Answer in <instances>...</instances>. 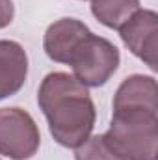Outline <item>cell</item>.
Masks as SVG:
<instances>
[{
    "label": "cell",
    "instance_id": "obj_11",
    "mask_svg": "<svg viewBox=\"0 0 158 160\" xmlns=\"http://www.w3.org/2000/svg\"><path fill=\"white\" fill-rule=\"evenodd\" d=\"M13 15H15L13 0H0V30L11 24Z\"/></svg>",
    "mask_w": 158,
    "mask_h": 160
},
{
    "label": "cell",
    "instance_id": "obj_6",
    "mask_svg": "<svg viewBox=\"0 0 158 160\" xmlns=\"http://www.w3.org/2000/svg\"><path fill=\"white\" fill-rule=\"evenodd\" d=\"M114 114H158V86L155 77H126L116 91Z\"/></svg>",
    "mask_w": 158,
    "mask_h": 160
},
{
    "label": "cell",
    "instance_id": "obj_8",
    "mask_svg": "<svg viewBox=\"0 0 158 160\" xmlns=\"http://www.w3.org/2000/svg\"><path fill=\"white\" fill-rule=\"evenodd\" d=\"M28 77V56L17 41L0 39V101L21 91Z\"/></svg>",
    "mask_w": 158,
    "mask_h": 160
},
{
    "label": "cell",
    "instance_id": "obj_2",
    "mask_svg": "<svg viewBox=\"0 0 158 160\" xmlns=\"http://www.w3.org/2000/svg\"><path fill=\"white\" fill-rule=\"evenodd\" d=\"M102 136L123 160H156L158 114H112Z\"/></svg>",
    "mask_w": 158,
    "mask_h": 160
},
{
    "label": "cell",
    "instance_id": "obj_3",
    "mask_svg": "<svg viewBox=\"0 0 158 160\" xmlns=\"http://www.w3.org/2000/svg\"><path fill=\"white\" fill-rule=\"evenodd\" d=\"M121 63L119 48L112 41L95 34H87L75 47L69 63L73 69V77L86 88L104 86L114 77Z\"/></svg>",
    "mask_w": 158,
    "mask_h": 160
},
{
    "label": "cell",
    "instance_id": "obj_4",
    "mask_svg": "<svg viewBox=\"0 0 158 160\" xmlns=\"http://www.w3.org/2000/svg\"><path fill=\"white\" fill-rule=\"evenodd\" d=\"M39 143V128L26 110L19 106L0 108V155L28 160L37 153Z\"/></svg>",
    "mask_w": 158,
    "mask_h": 160
},
{
    "label": "cell",
    "instance_id": "obj_1",
    "mask_svg": "<svg viewBox=\"0 0 158 160\" xmlns=\"http://www.w3.org/2000/svg\"><path fill=\"white\" fill-rule=\"evenodd\" d=\"M37 102L48 121L52 138L67 147L77 149L95 127L97 110L86 86L69 73H48L39 86Z\"/></svg>",
    "mask_w": 158,
    "mask_h": 160
},
{
    "label": "cell",
    "instance_id": "obj_7",
    "mask_svg": "<svg viewBox=\"0 0 158 160\" xmlns=\"http://www.w3.org/2000/svg\"><path fill=\"white\" fill-rule=\"evenodd\" d=\"M89 34V28L78 19H60L52 22L43 38V48L52 62L69 63V58L82 38Z\"/></svg>",
    "mask_w": 158,
    "mask_h": 160
},
{
    "label": "cell",
    "instance_id": "obj_5",
    "mask_svg": "<svg viewBox=\"0 0 158 160\" xmlns=\"http://www.w3.org/2000/svg\"><path fill=\"white\" fill-rule=\"evenodd\" d=\"M119 36L125 47L153 71H156L158 52V15L153 9H138L121 28Z\"/></svg>",
    "mask_w": 158,
    "mask_h": 160
},
{
    "label": "cell",
    "instance_id": "obj_10",
    "mask_svg": "<svg viewBox=\"0 0 158 160\" xmlns=\"http://www.w3.org/2000/svg\"><path fill=\"white\" fill-rule=\"evenodd\" d=\"M75 160H123L106 143L102 134L89 136L75 149Z\"/></svg>",
    "mask_w": 158,
    "mask_h": 160
},
{
    "label": "cell",
    "instance_id": "obj_9",
    "mask_svg": "<svg viewBox=\"0 0 158 160\" xmlns=\"http://www.w3.org/2000/svg\"><path fill=\"white\" fill-rule=\"evenodd\" d=\"M138 9L140 0H91L93 17L112 30H119Z\"/></svg>",
    "mask_w": 158,
    "mask_h": 160
}]
</instances>
